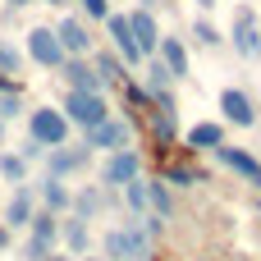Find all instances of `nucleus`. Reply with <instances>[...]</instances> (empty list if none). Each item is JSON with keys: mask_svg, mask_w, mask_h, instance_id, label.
I'll list each match as a JSON object with an SVG mask.
<instances>
[{"mask_svg": "<svg viewBox=\"0 0 261 261\" xmlns=\"http://www.w3.org/2000/svg\"><path fill=\"white\" fill-rule=\"evenodd\" d=\"M147 229H142V220L133 216V220H124V229H110V239H106V261H138L147 252Z\"/></svg>", "mask_w": 261, "mask_h": 261, "instance_id": "obj_1", "label": "nucleus"}, {"mask_svg": "<svg viewBox=\"0 0 261 261\" xmlns=\"http://www.w3.org/2000/svg\"><path fill=\"white\" fill-rule=\"evenodd\" d=\"M64 119L78 124V128H92V124L110 119V106H106L101 92H69L64 96Z\"/></svg>", "mask_w": 261, "mask_h": 261, "instance_id": "obj_2", "label": "nucleus"}, {"mask_svg": "<svg viewBox=\"0 0 261 261\" xmlns=\"http://www.w3.org/2000/svg\"><path fill=\"white\" fill-rule=\"evenodd\" d=\"M28 138L41 142V147H64V142H69V119H64V110H50V106L32 110V119H28Z\"/></svg>", "mask_w": 261, "mask_h": 261, "instance_id": "obj_3", "label": "nucleus"}, {"mask_svg": "<svg viewBox=\"0 0 261 261\" xmlns=\"http://www.w3.org/2000/svg\"><path fill=\"white\" fill-rule=\"evenodd\" d=\"M28 55L41 64V69H60L69 55H64V46H60V37L50 32V28H32L28 32Z\"/></svg>", "mask_w": 261, "mask_h": 261, "instance_id": "obj_4", "label": "nucleus"}, {"mask_svg": "<svg viewBox=\"0 0 261 261\" xmlns=\"http://www.w3.org/2000/svg\"><path fill=\"white\" fill-rule=\"evenodd\" d=\"M83 133H87L83 147H92V151H119V147H128V124L124 119H101V124H92Z\"/></svg>", "mask_w": 261, "mask_h": 261, "instance_id": "obj_5", "label": "nucleus"}, {"mask_svg": "<svg viewBox=\"0 0 261 261\" xmlns=\"http://www.w3.org/2000/svg\"><path fill=\"white\" fill-rule=\"evenodd\" d=\"M234 50L248 55V60H257V55H261V28H257V14H252L248 5L234 14Z\"/></svg>", "mask_w": 261, "mask_h": 261, "instance_id": "obj_6", "label": "nucleus"}, {"mask_svg": "<svg viewBox=\"0 0 261 261\" xmlns=\"http://www.w3.org/2000/svg\"><path fill=\"white\" fill-rule=\"evenodd\" d=\"M138 170H142V161H138V151H128V147H119V151H110V161H106V170H101V179H106L110 188H124V184H133V179H138Z\"/></svg>", "mask_w": 261, "mask_h": 261, "instance_id": "obj_7", "label": "nucleus"}, {"mask_svg": "<svg viewBox=\"0 0 261 261\" xmlns=\"http://www.w3.org/2000/svg\"><path fill=\"white\" fill-rule=\"evenodd\" d=\"M106 28H110V41H115V55H124V64H142V50L128 32V14H106Z\"/></svg>", "mask_w": 261, "mask_h": 261, "instance_id": "obj_8", "label": "nucleus"}, {"mask_svg": "<svg viewBox=\"0 0 261 261\" xmlns=\"http://www.w3.org/2000/svg\"><path fill=\"white\" fill-rule=\"evenodd\" d=\"M220 110H225V119L239 124V128H252V124H257V106H252V96L239 92V87H225V92H220Z\"/></svg>", "mask_w": 261, "mask_h": 261, "instance_id": "obj_9", "label": "nucleus"}, {"mask_svg": "<svg viewBox=\"0 0 261 261\" xmlns=\"http://www.w3.org/2000/svg\"><path fill=\"white\" fill-rule=\"evenodd\" d=\"M87 156H92V147H50V161H46V179H64V174H73V170H83L87 165Z\"/></svg>", "mask_w": 261, "mask_h": 261, "instance_id": "obj_10", "label": "nucleus"}, {"mask_svg": "<svg viewBox=\"0 0 261 261\" xmlns=\"http://www.w3.org/2000/svg\"><path fill=\"white\" fill-rule=\"evenodd\" d=\"M60 73H64V83H69V92H101L106 83L96 78V69L83 60V55H69L64 64H60Z\"/></svg>", "mask_w": 261, "mask_h": 261, "instance_id": "obj_11", "label": "nucleus"}, {"mask_svg": "<svg viewBox=\"0 0 261 261\" xmlns=\"http://www.w3.org/2000/svg\"><path fill=\"white\" fill-rule=\"evenodd\" d=\"M128 32H133V41H138V50H142V55H156L161 28H156V18H151V9H147V5L128 14Z\"/></svg>", "mask_w": 261, "mask_h": 261, "instance_id": "obj_12", "label": "nucleus"}, {"mask_svg": "<svg viewBox=\"0 0 261 261\" xmlns=\"http://www.w3.org/2000/svg\"><path fill=\"white\" fill-rule=\"evenodd\" d=\"M55 234H60V225H55V216H50V211L32 216V243H28V261H46L50 243H55Z\"/></svg>", "mask_w": 261, "mask_h": 261, "instance_id": "obj_13", "label": "nucleus"}, {"mask_svg": "<svg viewBox=\"0 0 261 261\" xmlns=\"http://www.w3.org/2000/svg\"><path fill=\"white\" fill-rule=\"evenodd\" d=\"M216 156H220V165H225V170L243 174L248 184H257V188H261V161H252L243 147H225V142H220V147H216Z\"/></svg>", "mask_w": 261, "mask_h": 261, "instance_id": "obj_14", "label": "nucleus"}, {"mask_svg": "<svg viewBox=\"0 0 261 261\" xmlns=\"http://www.w3.org/2000/svg\"><path fill=\"white\" fill-rule=\"evenodd\" d=\"M55 37H60L64 55H87V46H92V32H87L83 18H64V23L55 28Z\"/></svg>", "mask_w": 261, "mask_h": 261, "instance_id": "obj_15", "label": "nucleus"}, {"mask_svg": "<svg viewBox=\"0 0 261 261\" xmlns=\"http://www.w3.org/2000/svg\"><path fill=\"white\" fill-rule=\"evenodd\" d=\"M156 50H161V64L170 69V78H184V73H188V50H184L179 37H161Z\"/></svg>", "mask_w": 261, "mask_h": 261, "instance_id": "obj_16", "label": "nucleus"}, {"mask_svg": "<svg viewBox=\"0 0 261 261\" xmlns=\"http://www.w3.org/2000/svg\"><path fill=\"white\" fill-rule=\"evenodd\" d=\"M32 216H37V211H32V193L18 188V193L9 197V206H5V225H9V229H23V225H32Z\"/></svg>", "mask_w": 261, "mask_h": 261, "instance_id": "obj_17", "label": "nucleus"}, {"mask_svg": "<svg viewBox=\"0 0 261 261\" xmlns=\"http://www.w3.org/2000/svg\"><path fill=\"white\" fill-rule=\"evenodd\" d=\"M220 142H225V128L220 124H193L188 128V147L193 151H216Z\"/></svg>", "mask_w": 261, "mask_h": 261, "instance_id": "obj_18", "label": "nucleus"}, {"mask_svg": "<svg viewBox=\"0 0 261 261\" xmlns=\"http://www.w3.org/2000/svg\"><path fill=\"white\" fill-rule=\"evenodd\" d=\"M41 202H46V211H50V216H60V211H69V206H73V193L64 188V179H46V184H41Z\"/></svg>", "mask_w": 261, "mask_h": 261, "instance_id": "obj_19", "label": "nucleus"}, {"mask_svg": "<svg viewBox=\"0 0 261 261\" xmlns=\"http://www.w3.org/2000/svg\"><path fill=\"white\" fill-rule=\"evenodd\" d=\"M96 78L101 83H128V73H124V64H119V55H96Z\"/></svg>", "mask_w": 261, "mask_h": 261, "instance_id": "obj_20", "label": "nucleus"}, {"mask_svg": "<svg viewBox=\"0 0 261 261\" xmlns=\"http://www.w3.org/2000/svg\"><path fill=\"white\" fill-rule=\"evenodd\" d=\"M0 174H5L9 184H23V179H28V161H23V156H9V151H5V156H0Z\"/></svg>", "mask_w": 261, "mask_h": 261, "instance_id": "obj_21", "label": "nucleus"}, {"mask_svg": "<svg viewBox=\"0 0 261 261\" xmlns=\"http://www.w3.org/2000/svg\"><path fill=\"white\" fill-rule=\"evenodd\" d=\"M165 179H170L174 188H193V184H206V179H202L193 165H170V170H165Z\"/></svg>", "mask_w": 261, "mask_h": 261, "instance_id": "obj_22", "label": "nucleus"}, {"mask_svg": "<svg viewBox=\"0 0 261 261\" xmlns=\"http://www.w3.org/2000/svg\"><path fill=\"white\" fill-rule=\"evenodd\" d=\"M64 243H69L73 252H83V248H87V225H83V220H64Z\"/></svg>", "mask_w": 261, "mask_h": 261, "instance_id": "obj_23", "label": "nucleus"}, {"mask_svg": "<svg viewBox=\"0 0 261 261\" xmlns=\"http://www.w3.org/2000/svg\"><path fill=\"white\" fill-rule=\"evenodd\" d=\"M18 64H23V50L18 46H9V41H0V73H18Z\"/></svg>", "mask_w": 261, "mask_h": 261, "instance_id": "obj_24", "label": "nucleus"}, {"mask_svg": "<svg viewBox=\"0 0 261 261\" xmlns=\"http://www.w3.org/2000/svg\"><path fill=\"white\" fill-rule=\"evenodd\" d=\"M147 202L161 211V216H170V193H165V184L156 179V184H147Z\"/></svg>", "mask_w": 261, "mask_h": 261, "instance_id": "obj_25", "label": "nucleus"}, {"mask_svg": "<svg viewBox=\"0 0 261 261\" xmlns=\"http://www.w3.org/2000/svg\"><path fill=\"white\" fill-rule=\"evenodd\" d=\"M124 197H128V206H133V211H142V206H147V184H142V179L124 184Z\"/></svg>", "mask_w": 261, "mask_h": 261, "instance_id": "obj_26", "label": "nucleus"}, {"mask_svg": "<svg viewBox=\"0 0 261 261\" xmlns=\"http://www.w3.org/2000/svg\"><path fill=\"white\" fill-rule=\"evenodd\" d=\"M147 73H151V92H170V69H165L161 60H151Z\"/></svg>", "mask_w": 261, "mask_h": 261, "instance_id": "obj_27", "label": "nucleus"}, {"mask_svg": "<svg viewBox=\"0 0 261 261\" xmlns=\"http://www.w3.org/2000/svg\"><path fill=\"white\" fill-rule=\"evenodd\" d=\"M18 110H23V101H18V87H9V92L0 96V119H14Z\"/></svg>", "mask_w": 261, "mask_h": 261, "instance_id": "obj_28", "label": "nucleus"}, {"mask_svg": "<svg viewBox=\"0 0 261 261\" xmlns=\"http://www.w3.org/2000/svg\"><path fill=\"white\" fill-rule=\"evenodd\" d=\"M73 206H78V216L87 220V216H92V211L101 206V193H78V197H73Z\"/></svg>", "mask_w": 261, "mask_h": 261, "instance_id": "obj_29", "label": "nucleus"}, {"mask_svg": "<svg viewBox=\"0 0 261 261\" xmlns=\"http://www.w3.org/2000/svg\"><path fill=\"white\" fill-rule=\"evenodd\" d=\"M193 37H197V41H202V46H220V32H216V28H211V23H206V18H202V23H197V28H193Z\"/></svg>", "mask_w": 261, "mask_h": 261, "instance_id": "obj_30", "label": "nucleus"}, {"mask_svg": "<svg viewBox=\"0 0 261 261\" xmlns=\"http://www.w3.org/2000/svg\"><path fill=\"white\" fill-rule=\"evenodd\" d=\"M83 9H87V18H106L110 14V0H78Z\"/></svg>", "mask_w": 261, "mask_h": 261, "instance_id": "obj_31", "label": "nucleus"}, {"mask_svg": "<svg viewBox=\"0 0 261 261\" xmlns=\"http://www.w3.org/2000/svg\"><path fill=\"white\" fill-rule=\"evenodd\" d=\"M41 151H46V147H41V142H32V138H28V142H23V151H18V156H23V161H37V156H41Z\"/></svg>", "mask_w": 261, "mask_h": 261, "instance_id": "obj_32", "label": "nucleus"}, {"mask_svg": "<svg viewBox=\"0 0 261 261\" xmlns=\"http://www.w3.org/2000/svg\"><path fill=\"white\" fill-rule=\"evenodd\" d=\"M9 234H14V229H9V225H0V252L9 248Z\"/></svg>", "mask_w": 261, "mask_h": 261, "instance_id": "obj_33", "label": "nucleus"}, {"mask_svg": "<svg viewBox=\"0 0 261 261\" xmlns=\"http://www.w3.org/2000/svg\"><path fill=\"white\" fill-rule=\"evenodd\" d=\"M9 87H18V83H14L9 73H0V92H9Z\"/></svg>", "mask_w": 261, "mask_h": 261, "instance_id": "obj_34", "label": "nucleus"}, {"mask_svg": "<svg viewBox=\"0 0 261 261\" xmlns=\"http://www.w3.org/2000/svg\"><path fill=\"white\" fill-rule=\"evenodd\" d=\"M18 5H32V0H9V9H18Z\"/></svg>", "mask_w": 261, "mask_h": 261, "instance_id": "obj_35", "label": "nucleus"}, {"mask_svg": "<svg viewBox=\"0 0 261 261\" xmlns=\"http://www.w3.org/2000/svg\"><path fill=\"white\" fill-rule=\"evenodd\" d=\"M41 5H69V0H41Z\"/></svg>", "mask_w": 261, "mask_h": 261, "instance_id": "obj_36", "label": "nucleus"}, {"mask_svg": "<svg viewBox=\"0 0 261 261\" xmlns=\"http://www.w3.org/2000/svg\"><path fill=\"white\" fill-rule=\"evenodd\" d=\"M197 5H202V9H211V5H216V0H197Z\"/></svg>", "mask_w": 261, "mask_h": 261, "instance_id": "obj_37", "label": "nucleus"}, {"mask_svg": "<svg viewBox=\"0 0 261 261\" xmlns=\"http://www.w3.org/2000/svg\"><path fill=\"white\" fill-rule=\"evenodd\" d=\"M46 261H73V257H46Z\"/></svg>", "mask_w": 261, "mask_h": 261, "instance_id": "obj_38", "label": "nucleus"}, {"mask_svg": "<svg viewBox=\"0 0 261 261\" xmlns=\"http://www.w3.org/2000/svg\"><path fill=\"white\" fill-rule=\"evenodd\" d=\"M83 261H106V257H83Z\"/></svg>", "mask_w": 261, "mask_h": 261, "instance_id": "obj_39", "label": "nucleus"}, {"mask_svg": "<svg viewBox=\"0 0 261 261\" xmlns=\"http://www.w3.org/2000/svg\"><path fill=\"white\" fill-rule=\"evenodd\" d=\"M0 138H5V124H0Z\"/></svg>", "mask_w": 261, "mask_h": 261, "instance_id": "obj_40", "label": "nucleus"}]
</instances>
